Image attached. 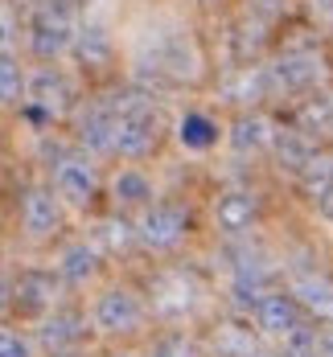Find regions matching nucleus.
<instances>
[{
	"label": "nucleus",
	"instance_id": "f257e3e1",
	"mask_svg": "<svg viewBox=\"0 0 333 357\" xmlns=\"http://www.w3.org/2000/svg\"><path fill=\"white\" fill-rule=\"evenodd\" d=\"M161 140V111L148 99H128L115 107V136H111V152L124 160H145Z\"/></svg>",
	"mask_w": 333,
	"mask_h": 357
},
{
	"label": "nucleus",
	"instance_id": "f03ea898",
	"mask_svg": "<svg viewBox=\"0 0 333 357\" xmlns=\"http://www.w3.org/2000/svg\"><path fill=\"white\" fill-rule=\"evenodd\" d=\"M189 234V214L182 206H169V202H156L148 206L145 218L136 222V238L152 250H177Z\"/></svg>",
	"mask_w": 333,
	"mask_h": 357
},
{
	"label": "nucleus",
	"instance_id": "7ed1b4c3",
	"mask_svg": "<svg viewBox=\"0 0 333 357\" xmlns=\"http://www.w3.org/2000/svg\"><path fill=\"white\" fill-rule=\"evenodd\" d=\"M91 324H95L99 333H136V328L145 324V304H140L136 291L111 287V291H103V296L95 300Z\"/></svg>",
	"mask_w": 333,
	"mask_h": 357
},
{
	"label": "nucleus",
	"instance_id": "20e7f679",
	"mask_svg": "<svg viewBox=\"0 0 333 357\" xmlns=\"http://www.w3.org/2000/svg\"><path fill=\"white\" fill-rule=\"evenodd\" d=\"M29 107L41 115V119H58L62 111L71 107L74 91H71V78L62 70H50V66H41L25 78V95H21Z\"/></svg>",
	"mask_w": 333,
	"mask_h": 357
},
{
	"label": "nucleus",
	"instance_id": "39448f33",
	"mask_svg": "<svg viewBox=\"0 0 333 357\" xmlns=\"http://www.w3.org/2000/svg\"><path fill=\"white\" fill-rule=\"evenodd\" d=\"M54 193L66 206H91L99 193V173L87 156H62L54 165Z\"/></svg>",
	"mask_w": 333,
	"mask_h": 357
},
{
	"label": "nucleus",
	"instance_id": "423d86ee",
	"mask_svg": "<svg viewBox=\"0 0 333 357\" xmlns=\"http://www.w3.org/2000/svg\"><path fill=\"white\" fill-rule=\"evenodd\" d=\"M71 41H74L71 13L58 8V4H45L34 17V25H29V50H34L37 58H58V54L71 50Z\"/></svg>",
	"mask_w": 333,
	"mask_h": 357
},
{
	"label": "nucleus",
	"instance_id": "0eeeda50",
	"mask_svg": "<svg viewBox=\"0 0 333 357\" xmlns=\"http://www.w3.org/2000/svg\"><path fill=\"white\" fill-rule=\"evenodd\" d=\"M202 304V284L189 271H165L152 287V308L161 317H185Z\"/></svg>",
	"mask_w": 333,
	"mask_h": 357
},
{
	"label": "nucleus",
	"instance_id": "6e6552de",
	"mask_svg": "<svg viewBox=\"0 0 333 357\" xmlns=\"http://www.w3.org/2000/svg\"><path fill=\"white\" fill-rule=\"evenodd\" d=\"M321 74H325L321 54H313V50H293V54H284V58L267 70V86H276V91H309V86L321 82Z\"/></svg>",
	"mask_w": 333,
	"mask_h": 357
},
{
	"label": "nucleus",
	"instance_id": "1a4fd4ad",
	"mask_svg": "<svg viewBox=\"0 0 333 357\" xmlns=\"http://www.w3.org/2000/svg\"><path fill=\"white\" fill-rule=\"evenodd\" d=\"M62 202H58V193L54 189H29L25 193V202H21V230L41 243V238H54L58 230H62Z\"/></svg>",
	"mask_w": 333,
	"mask_h": 357
},
{
	"label": "nucleus",
	"instance_id": "9d476101",
	"mask_svg": "<svg viewBox=\"0 0 333 357\" xmlns=\"http://www.w3.org/2000/svg\"><path fill=\"white\" fill-rule=\"evenodd\" d=\"M256 324L267 337H288L293 328H300V304L288 291H263L256 300Z\"/></svg>",
	"mask_w": 333,
	"mask_h": 357
},
{
	"label": "nucleus",
	"instance_id": "9b49d317",
	"mask_svg": "<svg viewBox=\"0 0 333 357\" xmlns=\"http://www.w3.org/2000/svg\"><path fill=\"white\" fill-rule=\"evenodd\" d=\"M82 337H87V317H78V312H50L37 328V341L45 349H54V354L74 349Z\"/></svg>",
	"mask_w": 333,
	"mask_h": 357
},
{
	"label": "nucleus",
	"instance_id": "f8f14e48",
	"mask_svg": "<svg viewBox=\"0 0 333 357\" xmlns=\"http://www.w3.org/2000/svg\"><path fill=\"white\" fill-rule=\"evenodd\" d=\"M288 296L304 312H313L321 321H333V280H325V275H300V280H293Z\"/></svg>",
	"mask_w": 333,
	"mask_h": 357
},
{
	"label": "nucleus",
	"instance_id": "ddd939ff",
	"mask_svg": "<svg viewBox=\"0 0 333 357\" xmlns=\"http://www.w3.org/2000/svg\"><path fill=\"white\" fill-rule=\"evenodd\" d=\"M13 296H17L21 312H50L58 300V280L50 271H25L21 284L13 287Z\"/></svg>",
	"mask_w": 333,
	"mask_h": 357
},
{
	"label": "nucleus",
	"instance_id": "4468645a",
	"mask_svg": "<svg viewBox=\"0 0 333 357\" xmlns=\"http://www.w3.org/2000/svg\"><path fill=\"white\" fill-rule=\"evenodd\" d=\"M95 271H99V250L91 247V243H71L58 255V280L62 284L82 287L87 280H95Z\"/></svg>",
	"mask_w": 333,
	"mask_h": 357
},
{
	"label": "nucleus",
	"instance_id": "2eb2a0df",
	"mask_svg": "<svg viewBox=\"0 0 333 357\" xmlns=\"http://www.w3.org/2000/svg\"><path fill=\"white\" fill-rule=\"evenodd\" d=\"M267 148H276V156H280V160H284V169H293V173H304V169H309V160L317 156V144H313V136H309L304 128L276 132Z\"/></svg>",
	"mask_w": 333,
	"mask_h": 357
},
{
	"label": "nucleus",
	"instance_id": "dca6fc26",
	"mask_svg": "<svg viewBox=\"0 0 333 357\" xmlns=\"http://www.w3.org/2000/svg\"><path fill=\"white\" fill-rule=\"evenodd\" d=\"M82 132H78V140L82 148H91V152H111V136H115V107H91L82 115V123H78Z\"/></svg>",
	"mask_w": 333,
	"mask_h": 357
},
{
	"label": "nucleus",
	"instance_id": "f3484780",
	"mask_svg": "<svg viewBox=\"0 0 333 357\" xmlns=\"http://www.w3.org/2000/svg\"><path fill=\"white\" fill-rule=\"evenodd\" d=\"M71 50L87 62V66H108L111 62V33L103 29V25H87V29H74V41H71Z\"/></svg>",
	"mask_w": 333,
	"mask_h": 357
},
{
	"label": "nucleus",
	"instance_id": "a211bd4d",
	"mask_svg": "<svg viewBox=\"0 0 333 357\" xmlns=\"http://www.w3.org/2000/svg\"><path fill=\"white\" fill-rule=\"evenodd\" d=\"M256 210H259L256 197L235 189V193H222V197H219V206H214V218H219L222 230H235V234H239V230H247V226L256 222Z\"/></svg>",
	"mask_w": 333,
	"mask_h": 357
},
{
	"label": "nucleus",
	"instance_id": "6ab92c4d",
	"mask_svg": "<svg viewBox=\"0 0 333 357\" xmlns=\"http://www.w3.org/2000/svg\"><path fill=\"white\" fill-rule=\"evenodd\" d=\"M177 140L189 152H206V148L219 144V123L210 115H202V111H189V115L177 119Z\"/></svg>",
	"mask_w": 333,
	"mask_h": 357
},
{
	"label": "nucleus",
	"instance_id": "aec40b11",
	"mask_svg": "<svg viewBox=\"0 0 333 357\" xmlns=\"http://www.w3.org/2000/svg\"><path fill=\"white\" fill-rule=\"evenodd\" d=\"M111 197L119 206H148L152 202V181L140 169H119L115 181H111Z\"/></svg>",
	"mask_w": 333,
	"mask_h": 357
},
{
	"label": "nucleus",
	"instance_id": "412c9836",
	"mask_svg": "<svg viewBox=\"0 0 333 357\" xmlns=\"http://www.w3.org/2000/svg\"><path fill=\"white\" fill-rule=\"evenodd\" d=\"M272 123L263 119V115H243L239 123H235V132H230V144L239 148V152H259V148H267L272 144Z\"/></svg>",
	"mask_w": 333,
	"mask_h": 357
},
{
	"label": "nucleus",
	"instance_id": "4be33fe9",
	"mask_svg": "<svg viewBox=\"0 0 333 357\" xmlns=\"http://www.w3.org/2000/svg\"><path fill=\"white\" fill-rule=\"evenodd\" d=\"M214 354L219 357H256V337H251V328L222 324L219 333H214Z\"/></svg>",
	"mask_w": 333,
	"mask_h": 357
},
{
	"label": "nucleus",
	"instance_id": "5701e85b",
	"mask_svg": "<svg viewBox=\"0 0 333 357\" xmlns=\"http://www.w3.org/2000/svg\"><path fill=\"white\" fill-rule=\"evenodd\" d=\"M21 95H25V74H21V66L13 62V54L0 50V107L17 103Z\"/></svg>",
	"mask_w": 333,
	"mask_h": 357
},
{
	"label": "nucleus",
	"instance_id": "b1692460",
	"mask_svg": "<svg viewBox=\"0 0 333 357\" xmlns=\"http://www.w3.org/2000/svg\"><path fill=\"white\" fill-rule=\"evenodd\" d=\"M148 357H202V354H198V345H193L185 333H165V337L152 345Z\"/></svg>",
	"mask_w": 333,
	"mask_h": 357
},
{
	"label": "nucleus",
	"instance_id": "393cba45",
	"mask_svg": "<svg viewBox=\"0 0 333 357\" xmlns=\"http://www.w3.org/2000/svg\"><path fill=\"white\" fill-rule=\"evenodd\" d=\"M280 357H317V333L313 328H293L288 337H284V349H280Z\"/></svg>",
	"mask_w": 333,
	"mask_h": 357
},
{
	"label": "nucleus",
	"instance_id": "a878e982",
	"mask_svg": "<svg viewBox=\"0 0 333 357\" xmlns=\"http://www.w3.org/2000/svg\"><path fill=\"white\" fill-rule=\"evenodd\" d=\"M0 357H34V345H29L17 328L0 324Z\"/></svg>",
	"mask_w": 333,
	"mask_h": 357
},
{
	"label": "nucleus",
	"instance_id": "bb28decb",
	"mask_svg": "<svg viewBox=\"0 0 333 357\" xmlns=\"http://www.w3.org/2000/svg\"><path fill=\"white\" fill-rule=\"evenodd\" d=\"M103 238H108L111 247H128V243L136 238V230H132L128 222H103Z\"/></svg>",
	"mask_w": 333,
	"mask_h": 357
},
{
	"label": "nucleus",
	"instance_id": "cd10ccee",
	"mask_svg": "<svg viewBox=\"0 0 333 357\" xmlns=\"http://www.w3.org/2000/svg\"><path fill=\"white\" fill-rule=\"evenodd\" d=\"M13 37H17V21H13V13L0 4V50L8 54V45H13Z\"/></svg>",
	"mask_w": 333,
	"mask_h": 357
},
{
	"label": "nucleus",
	"instance_id": "c85d7f7f",
	"mask_svg": "<svg viewBox=\"0 0 333 357\" xmlns=\"http://www.w3.org/2000/svg\"><path fill=\"white\" fill-rule=\"evenodd\" d=\"M313 202L321 206V214H325V218H333V181L321 189V193H313Z\"/></svg>",
	"mask_w": 333,
	"mask_h": 357
},
{
	"label": "nucleus",
	"instance_id": "c756f323",
	"mask_svg": "<svg viewBox=\"0 0 333 357\" xmlns=\"http://www.w3.org/2000/svg\"><path fill=\"white\" fill-rule=\"evenodd\" d=\"M317 357H333V328H325L317 337Z\"/></svg>",
	"mask_w": 333,
	"mask_h": 357
},
{
	"label": "nucleus",
	"instance_id": "7c9ffc66",
	"mask_svg": "<svg viewBox=\"0 0 333 357\" xmlns=\"http://www.w3.org/2000/svg\"><path fill=\"white\" fill-rule=\"evenodd\" d=\"M8 296H13V291H8V280H4V275H0V308H4V304H8Z\"/></svg>",
	"mask_w": 333,
	"mask_h": 357
},
{
	"label": "nucleus",
	"instance_id": "2f4dec72",
	"mask_svg": "<svg viewBox=\"0 0 333 357\" xmlns=\"http://www.w3.org/2000/svg\"><path fill=\"white\" fill-rule=\"evenodd\" d=\"M54 357H82V354H74V349H62V354H54Z\"/></svg>",
	"mask_w": 333,
	"mask_h": 357
},
{
	"label": "nucleus",
	"instance_id": "473e14b6",
	"mask_svg": "<svg viewBox=\"0 0 333 357\" xmlns=\"http://www.w3.org/2000/svg\"><path fill=\"white\" fill-rule=\"evenodd\" d=\"M313 4H321V8H330L333 13V0H313Z\"/></svg>",
	"mask_w": 333,
	"mask_h": 357
},
{
	"label": "nucleus",
	"instance_id": "72a5a7b5",
	"mask_svg": "<svg viewBox=\"0 0 333 357\" xmlns=\"http://www.w3.org/2000/svg\"><path fill=\"white\" fill-rule=\"evenodd\" d=\"M111 357H132V354H111Z\"/></svg>",
	"mask_w": 333,
	"mask_h": 357
},
{
	"label": "nucleus",
	"instance_id": "f704fd0d",
	"mask_svg": "<svg viewBox=\"0 0 333 357\" xmlns=\"http://www.w3.org/2000/svg\"><path fill=\"white\" fill-rule=\"evenodd\" d=\"M267 4H280V0H267Z\"/></svg>",
	"mask_w": 333,
	"mask_h": 357
}]
</instances>
